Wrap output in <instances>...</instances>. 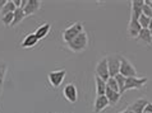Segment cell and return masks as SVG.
Instances as JSON below:
<instances>
[{"mask_svg":"<svg viewBox=\"0 0 152 113\" xmlns=\"http://www.w3.org/2000/svg\"><path fill=\"white\" fill-rule=\"evenodd\" d=\"M66 45H68L70 51H73L75 53L82 52V51H84V50L87 48V46H88V35L83 31L81 35L77 36L73 41H70V42L66 43Z\"/></svg>","mask_w":152,"mask_h":113,"instance_id":"1","label":"cell"},{"mask_svg":"<svg viewBox=\"0 0 152 113\" xmlns=\"http://www.w3.org/2000/svg\"><path fill=\"white\" fill-rule=\"evenodd\" d=\"M82 32H83V24L81 22H75L63 32V41H64L65 43H69L70 41H73L75 37L79 36Z\"/></svg>","mask_w":152,"mask_h":113,"instance_id":"2","label":"cell"},{"mask_svg":"<svg viewBox=\"0 0 152 113\" xmlns=\"http://www.w3.org/2000/svg\"><path fill=\"white\" fill-rule=\"evenodd\" d=\"M119 74L124 78H133V76H137V70L129 60H126L125 57H120Z\"/></svg>","mask_w":152,"mask_h":113,"instance_id":"3","label":"cell"},{"mask_svg":"<svg viewBox=\"0 0 152 113\" xmlns=\"http://www.w3.org/2000/svg\"><path fill=\"white\" fill-rule=\"evenodd\" d=\"M147 83H148V78L143 76H133V78H125V91L132 90V89H142Z\"/></svg>","mask_w":152,"mask_h":113,"instance_id":"4","label":"cell"},{"mask_svg":"<svg viewBox=\"0 0 152 113\" xmlns=\"http://www.w3.org/2000/svg\"><path fill=\"white\" fill-rule=\"evenodd\" d=\"M65 75H66V70H64V69L55 70V71H50L49 75H48L49 83L51 84L53 88H59V86L61 85V83L64 81Z\"/></svg>","mask_w":152,"mask_h":113,"instance_id":"5","label":"cell"},{"mask_svg":"<svg viewBox=\"0 0 152 113\" xmlns=\"http://www.w3.org/2000/svg\"><path fill=\"white\" fill-rule=\"evenodd\" d=\"M107 61V68H109V75L110 78H115L119 74V69H120V56H107L106 57Z\"/></svg>","mask_w":152,"mask_h":113,"instance_id":"6","label":"cell"},{"mask_svg":"<svg viewBox=\"0 0 152 113\" xmlns=\"http://www.w3.org/2000/svg\"><path fill=\"white\" fill-rule=\"evenodd\" d=\"M95 73H96V76H99L100 79H102L104 81H106L110 75H109V68H107V61H106V57L101 58V60L97 62L96 65V69H95Z\"/></svg>","mask_w":152,"mask_h":113,"instance_id":"7","label":"cell"},{"mask_svg":"<svg viewBox=\"0 0 152 113\" xmlns=\"http://www.w3.org/2000/svg\"><path fill=\"white\" fill-rule=\"evenodd\" d=\"M63 94H64V98L68 100L69 103H75L78 99V90H77V86L74 84H66L63 89Z\"/></svg>","mask_w":152,"mask_h":113,"instance_id":"8","label":"cell"},{"mask_svg":"<svg viewBox=\"0 0 152 113\" xmlns=\"http://www.w3.org/2000/svg\"><path fill=\"white\" fill-rule=\"evenodd\" d=\"M132 5V12H130V19L138 20V18L142 14V8L145 5V0H133L130 3Z\"/></svg>","mask_w":152,"mask_h":113,"instance_id":"9","label":"cell"},{"mask_svg":"<svg viewBox=\"0 0 152 113\" xmlns=\"http://www.w3.org/2000/svg\"><path fill=\"white\" fill-rule=\"evenodd\" d=\"M41 1L40 0H27V5L24 6V14H26V17L28 15H33L36 14L37 12L40 10L41 8Z\"/></svg>","mask_w":152,"mask_h":113,"instance_id":"10","label":"cell"},{"mask_svg":"<svg viewBox=\"0 0 152 113\" xmlns=\"http://www.w3.org/2000/svg\"><path fill=\"white\" fill-rule=\"evenodd\" d=\"M109 107V100L105 95H99L95 99V104H94V111L95 113H100L105 111Z\"/></svg>","mask_w":152,"mask_h":113,"instance_id":"11","label":"cell"},{"mask_svg":"<svg viewBox=\"0 0 152 113\" xmlns=\"http://www.w3.org/2000/svg\"><path fill=\"white\" fill-rule=\"evenodd\" d=\"M141 26H139L138 20H134V19H130L129 20V24H128V35L132 37V38H137L139 32H141Z\"/></svg>","mask_w":152,"mask_h":113,"instance_id":"12","label":"cell"},{"mask_svg":"<svg viewBox=\"0 0 152 113\" xmlns=\"http://www.w3.org/2000/svg\"><path fill=\"white\" fill-rule=\"evenodd\" d=\"M147 103H148V100H147L146 98H141V99L136 100L134 103H132L128 108H129L130 111H133L134 113H143V111H145V107H146Z\"/></svg>","mask_w":152,"mask_h":113,"instance_id":"13","label":"cell"},{"mask_svg":"<svg viewBox=\"0 0 152 113\" xmlns=\"http://www.w3.org/2000/svg\"><path fill=\"white\" fill-rule=\"evenodd\" d=\"M105 97L109 100V106H116L119 103V100L121 98V94L118 93V91H114L111 89H107L106 88V93H105Z\"/></svg>","mask_w":152,"mask_h":113,"instance_id":"14","label":"cell"},{"mask_svg":"<svg viewBox=\"0 0 152 113\" xmlns=\"http://www.w3.org/2000/svg\"><path fill=\"white\" fill-rule=\"evenodd\" d=\"M50 28H51V26H50L49 23H44V24H41V26L36 29V32H35V36L37 37V40H42V38H45L46 36L49 35V32H50Z\"/></svg>","mask_w":152,"mask_h":113,"instance_id":"15","label":"cell"},{"mask_svg":"<svg viewBox=\"0 0 152 113\" xmlns=\"http://www.w3.org/2000/svg\"><path fill=\"white\" fill-rule=\"evenodd\" d=\"M39 42L37 37L35 36V33H29L24 37V40L22 41V47L23 48H31L33 46H36V43Z\"/></svg>","mask_w":152,"mask_h":113,"instance_id":"16","label":"cell"},{"mask_svg":"<svg viewBox=\"0 0 152 113\" xmlns=\"http://www.w3.org/2000/svg\"><path fill=\"white\" fill-rule=\"evenodd\" d=\"M13 23H12V26L10 27H15V26H18V24H20L24 20V18H26V14H24V10L23 9H20V8H17V9L14 10V13H13Z\"/></svg>","mask_w":152,"mask_h":113,"instance_id":"17","label":"cell"},{"mask_svg":"<svg viewBox=\"0 0 152 113\" xmlns=\"http://www.w3.org/2000/svg\"><path fill=\"white\" fill-rule=\"evenodd\" d=\"M95 81H96V94H97V97H99V95H105V93H106V81H104L102 79H100L99 76L95 78Z\"/></svg>","mask_w":152,"mask_h":113,"instance_id":"18","label":"cell"},{"mask_svg":"<svg viewBox=\"0 0 152 113\" xmlns=\"http://www.w3.org/2000/svg\"><path fill=\"white\" fill-rule=\"evenodd\" d=\"M137 40H139L141 42L146 43V45H151L152 43V38H151L150 29H141V32H139Z\"/></svg>","mask_w":152,"mask_h":113,"instance_id":"19","label":"cell"},{"mask_svg":"<svg viewBox=\"0 0 152 113\" xmlns=\"http://www.w3.org/2000/svg\"><path fill=\"white\" fill-rule=\"evenodd\" d=\"M15 9H17V8H15V5H14L13 0H7L5 5L3 6L1 10H0V17L5 15V14H9V13H14Z\"/></svg>","mask_w":152,"mask_h":113,"instance_id":"20","label":"cell"},{"mask_svg":"<svg viewBox=\"0 0 152 113\" xmlns=\"http://www.w3.org/2000/svg\"><path fill=\"white\" fill-rule=\"evenodd\" d=\"M115 80L118 83V88H119V93L124 94L125 93V78L121 76L120 74H118L115 76Z\"/></svg>","mask_w":152,"mask_h":113,"instance_id":"21","label":"cell"},{"mask_svg":"<svg viewBox=\"0 0 152 113\" xmlns=\"http://www.w3.org/2000/svg\"><path fill=\"white\" fill-rule=\"evenodd\" d=\"M150 22H151V18H148V17H146L143 14H141V17L138 18V23H139V26H141L142 29H148Z\"/></svg>","mask_w":152,"mask_h":113,"instance_id":"22","label":"cell"},{"mask_svg":"<svg viewBox=\"0 0 152 113\" xmlns=\"http://www.w3.org/2000/svg\"><path fill=\"white\" fill-rule=\"evenodd\" d=\"M7 71H8V66L5 62L0 61V85L3 86V83L5 80V75H7Z\"/></svg>","mask_w":152,"mask_h":113,"instance_id":"23","label":"cell"},{"mask_svg":"<svg viewBox=\"0 0 152 113\" xmlns=\"http://www.w3.org/2000/svg\"><path fill=\"white\" fill-rule=\"evenodd\" d=\"M106 88L107 89H111L114 91H118L119 93V88H118V83L115 80V78H109L106 80Z\"/></svg>","mask_w":152,"mask_h":113,"instance_id":"24","label":"cell"},{"mask_svg":"<svg viewBox=\"0 0 152 113\" xmlns=\"http://www.w3.org/2000/svg\"><path fill=\"white\" fill-rule=\"evenodd\" d=\"M13 13H9V14H5V15H3L1 18H0V20H1V23L4 24V26H7V27H10L12 26V23H13Z\"/></svg>","mask_w":152,"mask_h":113,"instance_id":"25","label":"cell"},{"mask_svg":"<svg viewBox=\"0 0 152 113\" xmlns=\"http://www.w3.org/2000/svg\"><path fill=\"white\" fill-rule=\"evenodd\" d=\"M142 14L143 15H146V17H148V18H152V10H151V6L147 4V1L145 0V5H143L142 8Z\"/></svg>","mask_w":152,"mask_h":113,"instance_id":"26","label":"cell"},{"mask_svg":"<svg viewBox=\"0 0 152 113\" xmlns=\"http://www.w3.org/2000/svg\"><path fill=\"white\" fill-rule=\"evenodd\" d=\"M143 113H152V103L148 102L146 104V107H145V111H143Z\"/></svg>","mask_w":152,"mask_h":113,"instance_id":"27","label":"cell"},{"mask_svg":"<svg viewBox=\"0 0 152 113\" xmlns=\"http://www.w3.org/2000/svg\"><path fill=\"white\" fill-rule=\"evenodd\" d=\"M5 3H7V0H0V10L3 9V6L5 5Z\"/></svg>","mask_w":152,"mask_h":113,"instance_id":"28","label":"cell"},{"mask_svg":"<svg viewBox=\"0 0 152 113\" xmlns=\"http://www.w3.org/2000/svg\"><path fill=\"white\" fill-rule=\"evenodd\" d=\"M146 1H147V4H148V5L151 6V10H152V1H151V0H146Z\"/></svg>","mask_w":152,"mask_h":113,"instance_id":"29","label":"cell"},{"mask_svg":"<svg viewBox=\"0 0 152 113\" xmlns=\"http://www.w3.org/2000/svg\"><path fill=\"white\" fill-rule=\"evenodd\" d=\"M148 29H150V31H151V29H152V18H151V22H150V26H148Z\"/></svg>","mask_w":152,"mask_h":113,"instance_id":"30","label":"cell"},{"mask_svg":"<svg viewBox=\"0 0 152 113\" xmlns=\"http://www.w3.org/2000/svg\"><path fill=\"white\" fill-rule=\"evenodd\" d=\"M126 113H134V112H133V111H130L129 108H126Z\"/></svg>","mask_w":152,"mask_h":113,"instance_id":"31","label":"cell"},{"mask_svg":"<svg viewBox=\"0 0 152 113\" xmlns=\"http://www.w3.org/2000/svg\"><path fill=\"white\" fill-rule=\"evenodd\" d=\"M1 91H3V89H1V85H0V95H1Z\"/></svg>","mask_w":152,"mask_h":113,"instance_id":"32","label":"cell"},{"mask_svg":"<svg viewBox=\"0 0 152 113\" xmlns=\"http://www.w3.org/2000/svg\"><path fill=\"white\" fill-rule=\"evenodd\" d=\"M119 113H126V109H125V111H123V112H119Z\"/></svg>","mask_w":152,"mask_h":113,"instance_id":"33","label":"cell"},{"mask_svg":"<svg viewBox=\"0 0 152 113\" xmlns=\"http://www.w3.org/2000/svg\"><path fill=\"white\" fill-rule=\"evenodd\" d=\"M150 32H151V38H152V29H151V31H150Z\"/></svg>","mask_w":152,"mask_h":113,"instance_id":"34","label":"cell"}]
</instances>
